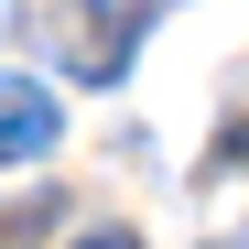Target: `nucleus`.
Listing matches in <instances>:
<instances>
[{
  "mask_svg": "<svg viewBox=\"0 0 249 249\" xmlns=\"http://www.w3.org/2000/svg\"><path fill=\"white\" fill-rule=\"evenodd\" d=\"M54 130H65L54 87H33V76H0V162H44V152H54Z\"/></svg>",
  "mask_w": 249,
  "mask_h": 249,
  "instance_id": "1",
  "label": "nucleus"
},
{
  "mask_svg": "<svg viewBox=\"0 0 249 249\" xmlns=\"http://www.w3.org/2000/svg\"><path fill=\"white\" fill-rule=\"evenodd\" d=\"M76 249H141V238L130 228H98V238H76Z\"/></svg>",
  "mask_w": 249,
  "mask_h": 249,
  "instance_id": "2",
  "label": "nucleus"
},
{
  "mask_svg": "<svg viewBox=\"0 0 249 249\" xmlns=\"http://www.w3.org/2000/svg\"><path fill=\"white\" fill-rule=\"evenodd\" d=\"M228 162H249V119H238V141H228Z\"/></svg>",
  "mask_w": 249,
  "mask_h": 249,
  "instance_id": "3",
  "label": "nucleus"
}]
</instances>
